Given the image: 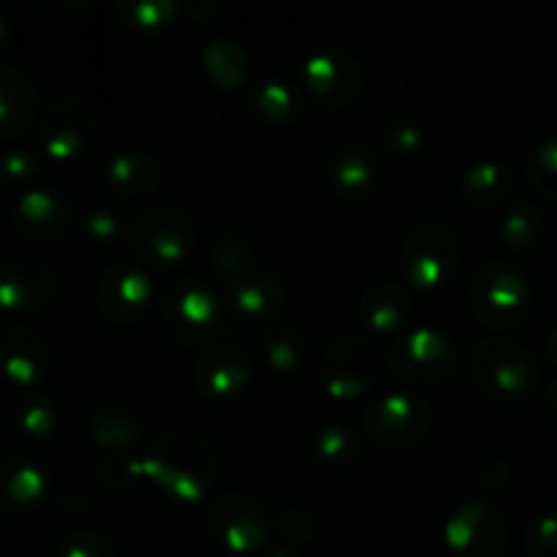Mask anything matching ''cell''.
Returning <instances> with one entry per match:
<instances>
[{
  "mask_svg": "<svg viewBox=\"0 0 557 557\" xmlns=\"http://www.w3.org/2000/svg\"><path fill=\"white\" fill-rule=\"evenodd\" d=\"M134 468L139 479H147L172 498L194 504L212 498L218 455L210 438L199 430L169 428L152 438L145 455L134 457Z\"/></svg>",
  "mask_w": 557,
  "mask_h": 557,
  "instance_id": "1",
  "label": "cell"
},
{
  "mask_svg": "<svg viewBox=\"0 0 557 557\" xmlns=\"http://www.w3.org/2000/svg\"><path fill=\"white\" fill-rule=\"evenodd\" d=\"M468 370L479 392L498 403L528 400L542 381L536 354L506 337H482L473 343Z\"/></svg>",
  "mask_w": 557,
  "mask_h": 557,
  "instance_id": "2",
  "label": "cell"
},
{
  "mask_svg": "<svg viewBox=\"0 0 557 557\" xmlns=\"http://www.w3.org/2000/svg\"><path fill=\"white\" fill-rule=\"evenodd\" d=\"M226 305L218 299L215 288L201 277H177L166 283L158 302L161 326L174 343L185 348L215 341V332L223 321Z\"/></svg>",
  "mask_w": 557,
  "mask_h": 557,
  "instance_id": "3",
  "label": "cell"
},
{
  "mask_svg": "<svg viewBox=\"0 0 557 557\" xmlns=\"http://www.w3.org/2000/svg\"><path fill=\"white\" fill-rule=\"evenodd\" d=\"M128 250L139 264L172 267L190 256L196 245V223L177 205H156L128 223Z\"/></svg>",
  "mask_w": 557,
  "mask_h": 557,
  "instance_id": "4",
  "label": "cell"
},
{
  "mask_svg": "<svg viewBox=\"0 0 557 557\" xmlns=\"http://www.w3.org/2000/svg\"><path fill=\"white\" fill-rule=\"evenodd\" d=\"M392 373L408 386H435L449 379L457 364V343L433 324L406 326L386 351Z\"/></svg>",
  "mask_w": 557,
  "mask_h": 557,
  "instance_id": "5",
  "label": "cell"
},
{
  "mask_svg": "<svg viewBox=\"0 0 557 557\" xmlns=\"http://www.w3.org/2000/svg\"><path fill=\"white\" fill-rule=\"evenodd\" d=\"M473 313L495 330H515L533 308V286L525 270L511 261H490L471 281Z\"/></svg>",
  "mask_w": 557,
  "mask_h": 557,
  "instance_id": "6",
  "label": "cell"
},
{
  "mask_svg": "<svg viewBox=\"0 0 557 557\" xmlns=\"http://www.w3.org/2000/svg\"><path fill=\"white\" fill-rule=\"evenodd\" d=\"M460 261V237L446 221H422L411 228L400 248V272L411 286L438 288L455 275Z\"/></svg>",
  "mask_w": 557,
  "mask_h": 557,
  "instance_id": "7",
  "label": "cell"
},
{
  "mask_svg": "<svg viewBox=\"0 0 557 557\" xmlns=\"http://www.w3.org/2000/svg\"><path fill=\"white\" fill-rule=\"evenodd\" d=\"M433 406L408 389L381 392L364 408V433L384 449H408L428 435Z\"/></svg>",
  "mask_w": 557,
  "mask_h": 557,
  "instance_id": "8",
  "label": "cell"
},
{
  "mask_svg": "<svg viewBox=\"0 0 557 557\" xmlns=\"http://www.w3.org/2000/svg\"><path fill=\"white\" fill-rule=\"evenodd\" d=\"M384 357L368 335H343L321 359V386L335 400H357L379 381Z\"/></svg>",
  "mask_w": 557,
  "mask_h": 557,
  "instance_id": "9",
  "label": "cell"
},
{
  "mask_svg": "<svg viewBox=\"0 0 557 557\" xmlns=\"http://www.w3.org/2000/svg\"><path fill=\"white\" fill-rule=\"evenodd\" d=\"M98 136V114L79 96L58 98L38 120V145L54 161H74L92 147Z\"/></svg>",
  "mask_w": 557,
  "mask_h": 557,
  "instance_id": "10",
  "label": "cell"
},
{
  "mask_svg": "<svg viewBox=\"0 0 557 557\" xmlns=\"http://www.w3.org/2000/svg\"><path fill=\"white\" fill-rule=\"evenodd\" d=\"M207 528L234 555H253L264 547L270 520L250 495L228 490L212 495L207 504Z\"/></svg>",
  "mask_w": 557,
  "mask_h": 557,
  "instance_id": "11",
  "label": "cell"
},
{
  "mask_svg": "<svg viewBox=\"0 0 557 557\" xmlns=\"http://www.w3.org/2000/svg\"><path fill=\"white\" fill-rule=\"evenodd\" d=\"M446 544L460 557H500L509 544L506 517L493 500H462L446 520Z\"/></svg>",
  "mask_w": 557,
  "mask_h": 557,
  "instance_id": "12",
  "label": "cell"
},
{
  "mask_svg": "<svg viewBox=\"0 0 557 557\" xmlns=\"http://www.w3.org/2000/svg\"><path fill=\"white\" fill-rule=\"evenodd\" d=\"M96 308L114 324H134L152 302V277L139 261H114L92 286Z\"/></svg>",
  "mask_w": 557,
  "mask_h": 557,
  "instance_id": "13",
  "label": "cell"
},
{
  "mask_svg": "<svg viewBox=\"0 0 557 557\" xmlns=\"http://www.w3.org/2000/svg\"><path fill=\"white\" fill-rule=\"evenodd\" d=\"M302 85L315 103L346 109L362 92L364 71L346 49H315L302 63Z\"/></svg>",
  "mask_w": 557,
  "mask_h": 557,
  "instance_id": "14",
  "label": "cell"
},
{
  "mask_svg": "<svg viewBox=\"0 0 557 557\" xmlns=\"http://www.w3.org/2000/svg\"><path fill=\"white\" fill-rule=\"evenodd\" d=\"M253 379V359L250 351L237 341L207 343L196 357L194 381L199 392L210 400H234L243 395Z\"/></svg>",
  "mask_w": 557,
  "mask_h": 557,
  "instance_id": "15",
  "label": "cell"
},
{
  "mask_svg": "<svg viewBox=\"0 0 557 557\" xmlns=\"http://www.w3.org/2000/svg\"><path fill=\"white\" fill-rule=\"evenodd\" d=\"M286 283L267 270H250L245 275L226 281L223 305L228 313L248 326H264L275 319L286 305Z\"/></svg>",
  "mask_w": 557,
  "mask_h": 557,
  "instance_id": "16",
  "label": "cell"
},
{
  "mask_svg": "<svg viewBox=\"0 0 557 557\" xmlns=\"http://www.w3.org/2000/svg\"><path fill=\"white\" fill-rule=\"evenodd\" d=\"M52 370V348L41 332L30 326H5L0 330V373L14 386H36Z\"/></svg>",
  "mask_w": 557,
  "mask_h": 557,
  "instance_id": "17",
  "label": "cell"
},
{
  "mask_svg": "<svg viewBox=\"0 0 557 557\" xmlns=\"http://www.w3.org/2000/svg\"><path fill=\"white\" fill-rule=\"evenodd\" d=\"M74 221V205L69 194L52 185H36L22 190L14 201V226L27 239H58Z\"/></svg>",
  "mask_w": 557,
  "mask_h": 557,
  "instance_id": "18",
  "label": "cell"
},
{
  "mask_svg": "<svg viewBox=\"0 0 557 557\" xmlns=\"http://www.w3.org/2000/svg\"><path fill=\"white\" fill-rule=\"evenodd\" d=\"M58 275L47 261L11 259L0 264V308L25 313L38 310L54 297Z\"/></svg>",
  "mask_w": 557,
  "mask_h": 557,
  "instance_id": "19",
  "label": "cell"
},
{
  "mask_svg": "<svg viewBox=\"0 0 557 557\" xmlns=\"http://www.w3.org/2000/svg\"><path fill=\"white\" fill-rule=\"evenodd\" d=\"M41 109V87L30 71L0 65V139H14L30 128Z\"/></svg>",
  "mask_w": 557,
  "mask_h": 557,
  "instance_id": "20",
  "label": "cell"
},
{
  "mask_svg": "<svg viewBox=\"0 0 557 557\" xmlns=\"http://www.w3.org/2000/svg\"><path fill=\"white\" fill-rule=\"evenodd\" d=\"M381 177V163L364 145H343L326 161V180L343 199H364L373 194Z\"/></svg>",
  "mask_w": 557,
  "mask_h": 557,
  "instance_id": "21",
  "label": "cell"
},
{
  "mask_svg": "<svg viewBox=\"0 0 557 557\" xmlns=\"http://www.w3.org/2000/svg\"><path fill=\"white\" fill-rule=\"evenodd\" d=\"M413 310L411 292L400 283L379 281L370 288H364L362 299H359V324L368 326L370 332H379V335H386V332H397L408 324Z\"/></svg>",
  "mask_w": 557,
  "mask_h": 557,
  "instance_id": "22",
  "label": "cell"
},
{
  "mask_svg": "<svg viewBox=\"0 0 557 557\" xmlns=\"http://www.w3.org/2000/svg\"><path fill=\"white\" fill-rule=\"evenodd\" d=\"M49 493H52V482L41 466L27 460L0 462V509L3 511L36 509Z\"/></svg>",
  "mask_w": 557,
  "mask_h": 557,
  "instance_id": "23",
  "label": "cell"
},
{
  "mask_svg": "<svg viewBox=\"0 0 557 557\" xmlns=\"http://www.w3.org/2000/svg\"><path fill=\"white\" fill-rule=\"evenodd\" d=\"M515 185V169L498 158H482L462 172V196L468 205L479 207V210H493V207L509 201Z\"/></svg>",
  "mask_w": 557,
  "mask_h": 557,
  "instance_id": "24",
  "label": "cell"
},
{
  "mask_svg": "<svg viewBox=\"0 0 557 557\" xmlns=\"http://www.w3.org/2000/svg\"><path fill=\"white\" fill-rule=\"evenodd\" d=\"M103 172H107V183L112 185L114 194L134 196V199L152 194L163 174L158 158L147 150H136V147L112 152Z\"/></svg>",
  "mask_w": 557,
  "mask_h": 557,
  "instance_id": "25",
  "label": "cell"
},
{
  "mask_svg": "<svg viewBox=\"0 0 557 557\" xmlns=\"http://www.w3.org/2000/svg\"><path fill=\"white\" fill-rule=\"evenodd\" d=\"M90 433L103 449L123 451L141 438V417L123 400H103L90 413Z\"/></svg>",
  "mask_w": 557,
  "mask_h": 557,
  "instance_id": "26",
  "label": "cell"
},
{
  "mask_svg": "<svg viewBox=\"0 0 557 557\" xmlns=\"http://www.w3.org/2000/svg\"><path fill=\"white\" fill-rule=\"evenodd\" d=\"M250 109H253L259 117H264L267 123H294V120L302 114V96L294 85H288L286 79H261L259 85L250 90Z\"/></svg>",
  "mask_w": 557,
  "mask_h": 557,
  "instance_id": "27",
  "label": "cell"
},
{
  "mask_svg": "<svg viewBox=\"0 0 557 557\" xmlns=\"http://www.w3.org/2000/svg\"><path fill=\"white\" fill-rule=\"evenodd\" d=\"M261 357L277 373H292L308 357V337L294 324H275L261 337Z\"/></svg>",
  "mask_w": 557,
  "mask_h": 557,
  "instance_id": "28",
  "label": "cell"
},
{
  "mask_svg": "<svg viewBox=\"0 0 557 557\" xmlns=\"http://www.w3.org/2000/svg\"><path fill=\"white\" fill-rule=\"evenodd\" d=\"M201 63H205L210 79L215 85L226 87V90L243 85L245 74H248V54L234 38H212V41H207L205 52H201Z\"/></svg>",
  "mask_w": 557,
  "mask_h": 557,
  "instance_id": "29",
  "label": "cell"
},
{
  "mask_svg": "<svg viewBox=\"0 0 557 557\" xmlns=\"http://www.w3.org/2000/svg\"><path fill=\"white\" fill-rule=\"evenodd\" d=\"M359 451H362V435L351 424H326L313 438L315 460L326 468L351 466V462H357Z\"/></svg>",
  "mask_w": 557,
  "mask_h": 557,
  "instance_id": "30",
  "label": "cell"
},
{
  "mask_svg": "<svg viewBox=\"0 0 557 557\" xmlns=\"http://www.w3.org/2000/svg\"><path fill=\"white\" fill-rule=\"evenodd\" d=\"M500 237L509 248L525 250L539 243L544 234V212L533 201H515L504 218H500Z\"/></svg>",
  "mask_w": 557,
  "mask_h": 557,
  "instance_id": "31",
  "label": "cell"
},
{
  "mask_svg": "<svg viewBox=\"0 0 557 557\" xmlns=\"http://www.w3.org/2000/svg\"><path fill=\"white\" fill-rule=\"evenodd\" d=\"M120 20L136 30H161L177 22L183 14L180 0H117L114 3Z\"/></svg>",
  "mask_w": 557,
  "mask_h": 557,
  "instance_id": "32",
  "label": "cell"
},
{
  "mask_svg": "<svg viewBox=\"0 0 557 557\" xmlns=\"http://www.w3.org/2000/svg\"><path fill=\"white\" fill-rule=\"evenodd\" d=\"M253 243H250L248 234L237 232V228L223 232L221 237L215 239V245H212V270H215L218 275L226 277V281H234V277L253 270Z\"/></svg>",
  "mask_w": 557,
  "mask_h": 557,
  "instance_id": "33",
  "label": "cell"
},
{
  "mask_svg": "<svg viewBox=\"0 0 557 557\" xmlns=\"http://www.w3.org/2000/svg\"><path fill=\"white\" fill-rule=\"evenodd\" d=\"M525 180L536 194L557 199V136L539 141L525 158Z\"/></svg>",
  "mask_w": 557,
  "mask_h": 557,
  "instance_id": "34",
  "label": "cell"
},
{
  "mask_svg": "<svg viewBox=\"0 0 557 557\" xmlns=\"http://www.w3.org/2000/svg\"><path fill=\"white\" fill-rule=\"evenodd\" d=\"M16 424L33 438H49L58 428V411L44 395H25L16 406Z\"/></svg>",
  "mask_w": 557,
  "mask_h": 557,
  "instance_id": "35",
  "label": "cell"
},
{
  "mask_svg": "<svg viewBox=\"0 0 557 557\" xmlns=\"http://www.w3.org/2000/svg\"><path fill=\"white\" fill-rule=\"evenodd\" d=\"M381 141L397 156H413L424 147V128L411 114H395L381 131Z\"/></svg>",
  "mask_w": 557,
  "mask_h": 557,
  "instance_id": "36",
  "label": "cell"
},
{
  "mask_svg": "<svg viewBox=\"0 0 557 557\" xmlns=\"http://www.w3.org/2000/svg\"><path fill=\"white\" fill-rule=\"evenodd\" d=\"M79 228L92 243H114L120 237H128V223L107 205L87 207L85 215L79 218Z\"/></svg>",
  "mask_w": 557,
  "mask_h": 557,
  "instance_id": "37",
  "label": "cell"
},
{
  "mask_svg": "<svg viewBox=\"0 0 557 557\" xmlns=\"http://www.w3.org/2000/svg\"><path fill=\"white\" fill-rule=\"evenodd\" d=\"M60 557H117V549L101 533L76 528L65 533L60 542Z\"/></svg>",
  "mask_w": 557,
  "mask_h": 557,
  "instance_id": "38",
  "label": "cell"
},
{
  "mask_svg": "<svg viewBox=\"0 0 557 557\" xmlns=\"http://www.w3.org/2000/svg\"><path fill=\"white\" fill-rule=\"evenodd\" d=\"M522 542L531 555H547L557 549V515L539 511V515L528 517L522 525Z\"/></svg>",
  "mask_w": 557,
  "mask_h": 557,
  "instance_id": "39",
  "label": "cell"
},
{
  "mask_svg": "<svg viewBox=\"0 0 557 557\" xmlns=\"http://www.w3.org/2000/svg\"><path fill=\"white\" fill-rule=\"evenodd\" d=\"M41 169V161L33 150H25V147H14V150H5L0 156V174L9 183H27L33 180Z\"/></svg>",
  "mask_w": 557,
  "mask_h": 557,
  "instance_id": "40",
  "label": "cell"
},
{
  "mask_svg": "<svg viewBox=\"0 0 557 557\" xmlns=\"http://www.w3.org/2000/svg\"><path fill=\"white\" fill-rule=\"evenodd\" d=\"M277 531L283 539L292 544H305L315 531V520L308 509L302 506H288L281 517H277Z\"/></svg>",
  "mask_w": 557,
  "mask_h": 557,
  "instance_id": "41",
  "label": "cell"
},
{
  "mask_svg": "<svg viewBox=\"0 0 557 557\" xmlns=\"http://www.w3.org/2000/svg\"><path fill=\"white\" fill-rule=\"evenodd\" d=\"M509 476H511L509 462L500 460V457H495V473H490L487 462H482V468H479V473H476V487L482 490V493L495 495V493H500L506 484H509Z\"/></svg>",
  "mask_w": 557,
  "mask_h": 557,
  "instance_id": "42",
  "label": "cell"
},
{
  "mask_svg": "<svg viewBox=\"0 0 557 557\" xmlns=\"http://www.w3.org/2000/svg\"><path fill=\"white\" fill-rule=\"evenodd\" d=\"M58 498H60V506L79 511V509H85V506H87V490L82 487V484L69 482V484H63V487H60Z\"/></svg>",
  "mask_w": 557,
  "mask_h": 557,
  "instance_id": "43",
  "label": "cell"
},
{
  "mask_svg": "<svg viewBox=\"0 0 557 557\" xmlns=\"http://www.w3.org/2000/svg\"><path fill=\"white\" fill-rule=\"evenodd\" d=\"M9 41H11V16H9V9L0 3V52L9 47Z\"/></svg>",
  "mask_w": 557,
  "mask_h": 557,
  "instance_id": "44",
  "label": "cell"
},
{
  "mask_svg": "<svg viewBox=\"0 0 557 557\" xmlns=\"http://www.w3.org/2000/svg\"><path fill=\"white\" fill-rule=\"evenodd\" d=\"M544 403H547L549 413L557 419V373L553 375V381L547 384V389H544Z\"/></svg>",
  "mask_w": 557,
  "mask_h": 557,
  "instance_id": "45",
  "label": "cell"
},
{
  "mask_svg": "<svg viewBox=\"0 0 557 557\" xmlns=\"http://www.w3.org/2000/svg\"><path fill=\"white\" fill-rule=\"evenodd\" d=\"M544 354H547L549 364H555V368H557V324L553 326V330H549V335H547V348H544Z\"/></svg>",
  "mask_w": 557,
  "mask_h": 557,
  "instance_id": "46",
  "label": "cell"
},
{
  "mask_svg": "<svg viewBox=\"0 0 557 557\" xmlns=\"http://www.w3.org/2000/svg\"><path fill=\"white\" fill-rule=\"evenodd\" d=\"M264 557H302L294 547H272Z\"/></svg>",
  "mask_w": 557,
  "mask_h": 557,
  "instance_id": "47",
  "label": "cell"
},
{
  "mask_svg": "<svg viewBox=\"0 0 557 557\" xmlns=\"http://www.w3.org/2000/svg\"><path fill=\"white\" fill-rule=\"evenodd\" d=\"M207 557H223V555H207Z\"/></svg>",
  "mask_w": 557,
  "mask_h": 557,
  "instance_id": "48",
  "label": "cell"
}]
</instances>
